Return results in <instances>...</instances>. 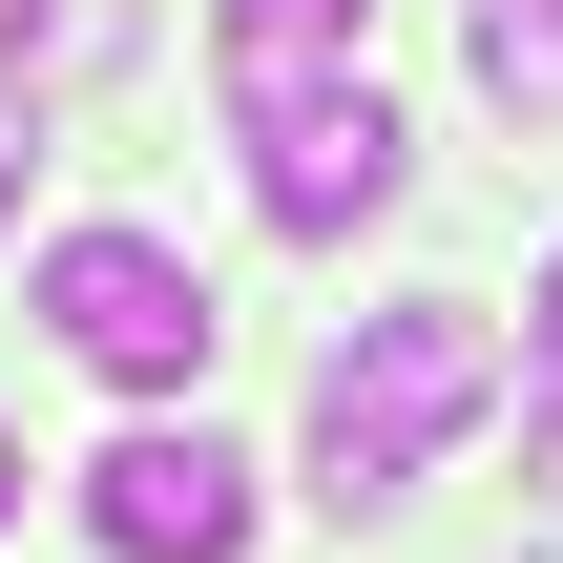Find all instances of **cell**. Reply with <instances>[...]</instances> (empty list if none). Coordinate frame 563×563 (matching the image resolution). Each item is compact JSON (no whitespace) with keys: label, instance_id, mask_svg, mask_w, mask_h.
Wrapping results in <instances>:
<instances>
[{"label":"cell","instance_id":"1","mask_svg":"<svg viewBox=\"0 0 563 563\" xmlns=\"http://www.w3.org/2000/svg\"><path fill=\"white\" fill-rule=\"evenodd\" d=\"M481 397H501V334H481L460 292L355 313V334H334V376H313V501H334V522H376V501H397Z\"/></svg>","mask_w":563,"mask_h":563},{"label":"cell","instance_id":"2","mask_svg":"<svg viewBox=\"0 0 563 563\" xmlns=\"http://www.w3.org/2000/svg\"><path fill=\"white\" fill-rule=\"evenodd\" d=\"M42 313H63V355H84V376H125V397H188V376H209V334H230V313H209V272H188L167 230H63V251H42Z\"/></svg>","mask_w":563,"mask_h":563},{"label":"cell","instance_id":"3","mask_svg":"<svg viewBox=\"0 0 563 563\" xmlns=\"http://www.w3.org/2000/svg\"><path fill=\"white\" fill-rule=\"evenodd\" d=\"M251 125V209L292 230V251H334V230H376L397 209V104L334 63V84H272V104H230Z\"/></svg>","mask_w":563,"mask_h":563},{"label":"cell","instance_id":"4","mask_svg":"<svg viewBox=\"0 0 563 563\" xmlns=\"http://www.w3.org/2000/svg\"><path fill=\"white\" fill-rule=\"evenodd\" d=\"M84 543L104 563H251V460L209 418H146V439L84 460Z\"/></svg>","mask_w":563,"mask_h":563},{"label":"cell","instance_id":"5","mask_svg":"<svg viewBox=\"0 0 563 563\" xmlns=\"http://www.w3.org/2000/svg\"><path fill=\"white\" fill-rule=\"evenodd\" d=\"M460 42H481V84H501L522 125H563V0H481Z\"/></svg>","mask_w":563,"mask_h":563},{"label":"cell","instance_id":"6","mask_svg":"<svg viewBox=\"0 0 563 563\" xmlns=\"http://www.w3.org/2000/svg\"><path fill=\"white\" fill-rule=\"evenodd\" d=\"M522 376H543V439H563V272H543V313H522Z\"/></svg>","mask_w":563,"mask_h":563},{"label":"cell","instance_id":"7","mask_svg":"<svg viewBox=\"0 0 563 563\" xmlns=\"http://www.w3.org/2000/svg\"><path fill=\"white\" fill-rule=\"evenodd\" d=\"M21 167H42V104L0 84V230H21Z\"/></svg>","mask_w":563,"mask_h":563},{"label":"cell","instance_id":"8","mask_svg":"<svg viewBox=\"0 0 563 563\" xmlns=\"http://www.w3.org/2000/svg\"><path fill=\"white\" fill-rule=\"evenodd\" d=\"M0 522H21V439H0Z\"/></svg>","mask_w":563,"mask_h":563}]
</instances>
